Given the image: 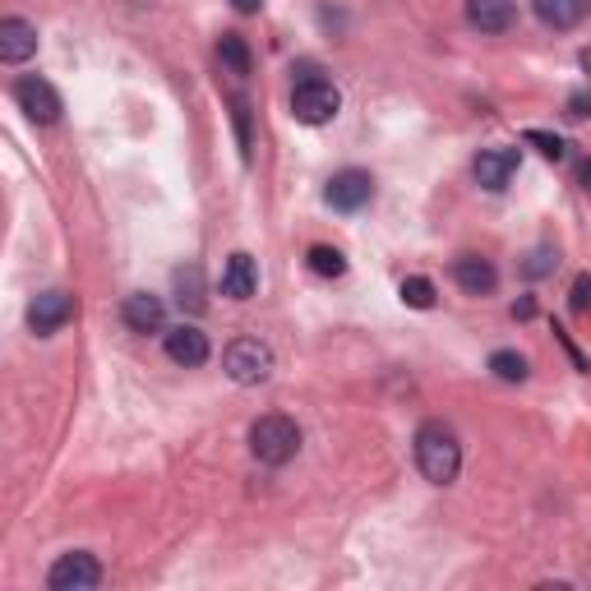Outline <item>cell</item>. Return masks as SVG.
<instances>
[{
  "label": "cell",
  "mask_w": 591,
  "mask_h": 591,
  "mask_svg": "<svg viewBox=\"0 0 591 591\" xmlns=\"http://www.w3.org/2000/svg\"><path fill=\"white\" fill-rule=\"evenodd\" d=\"M337 106H343V93H337L328 79H305V83H296V93H292V116L300 125H324V121H333Z\"/></svg>",
  "instance_id": "cell-4"
},
{
  "label": "cell",
  "mask_w": 591,
  "mask_h": 591,
  "mask_svg": "<svg viewBox=\"0 0 591 591\" xmlns=\"http://www.w3.org/2000/svg\"><path fill=\"white\" fill-rule=\"evenodd\" d=\"M259 292V268L255 259L245 255V249H236V255L227 259V268H222V296L227 300H249Z\"/></svg>",
  "instance_id": "cell-12"
},
{
  "label": "cell",
  "mask_w": 591,
  "mask_h": 591,
  "mask_svg": "<svg viewBox=\"0 0 591 591\" xmlns=\"http://www.w3.org/2000/svg\"><path fill=\"white\" fill-rule=\"evenodd\" d=\"M166 356H172L176 365H185V370H194V365L208 360V333L194 328V324L166 328Z\"/></svg>",
  "instance_id": "cell-10"
},
{
  "label": "cell",
  "mask_w": 591,
  "mask_h": 591,
  "mask_svg": "<svg viewBox=\"0 0 591 591\" xmlns=\"http://www.w3.org/2000/svg\"><path fill=\"white\" fill-rule=\"evenodd\" d=\"M490 370H495L503 384H522V379H527V356H518V351H495V356H490Z\"/></svg>",
  "instance_id": "cell-19"
},
{
  "label": "cell",
  "mask_w": 591,
  "mask_h": 591,
  "mask_svg": "<svg viewBox=\"0 0 591 591\" xmlns=\"http://www.w3.org/2000/svg\"><path fill=\"white\" fill-rule=\"evenodd\" d=\"M309 273H319V277H343L347 273V259H343V249H333V245H315L305 255Z\"/></svg>",
  "instance_id": "cell-17"
},
{
  "label": "cell",
  "mask_w": 591,
  "mask_h": 591,
  "mask_svg": "<svg viewBox=\"0 0 591 591\" xmlns=\"http://www.w3.org/2000/svg\"><path fill=\"white\" fill-rule=\"evenodd\" d=\"M582 70H587V74H591V51H582Z\"/></svg>",
  "instance_id": "cell-29"
},
{
  "label": "cell",
  "mask_w": 591,
  "mask_h": 591,
  "mask_svg": "<svg viewBox=\"0 0 591 591\" xmlns=\"http://www.w3.org/2000/svg\"><path fill=\"white\" fill-rule=\"evenodd\" d=\"M236 130H241V149H245V157H249V106L236 98Z\"/></svg>",
  "instance_id": "cell-26"
},
{
  "label": "cell",
  "mask_w": 591,
  "mask_h": 591,
  "mask_svg": "<svg viewBox=\"0 0 591 591\" xmlns=\"http://www.w3.org/2000/svg\"><path fill=\"white\" fill-rule=\"evenodd\" d=\"M38 51V28L28 19H0V61L23 65Z\"/></svg>",
  "instance_id": "cell-11"
},
{
  "label": "cell",
  "mask_w": 591,
  "mask_h": 591,
  "mask_svg": "<svg viewBox=\"0 0 591 591\" xmlns=\"http://www.w3.org/2000/svg\"><path fill=\"white\" fill-rule=\"evenodd\" d=\"M232 6H236L241 14H259V6H264V0H232Z\"/></svg>",
  "instance_id": "cell-27"
},
{
  "label": "cell",
  "mask_w": 591,
  "mask_h": 591,
  "mask_svg": "<svg viewBox=\"0 0 591 591\" xmlns=\"http://www.w3.org/2000/svg\"><path fill=\"white\" fill-rule=\"evenodd\" d=\"M454 277H458V287H462L467 296H490V292L499 287L495 264L481 259V255H462V259L454 264Z\"/></svg>",
  "instance_id": "cell-14"
},
{
  "label": "cell",
  "mask_w": 591,
  "mask_h": 591,
  "mask_svg": "<svg viewBox=\"0 0 591 591\" xmlns=\"http://www.w3.org/2000/svg\"><path fill=\"white\" fill-rule=\"evenodd\" d=\"M416 467L430 486H454L462 471V444L444 420H426L416 430Z\"/></svg>",
  "instance_id": "cell-1"
},
{
  "label": "cell",
  "mask_w": 591,
  "mask_h": 591,
  "mask_svg": "<svg viewBox=\"0 0 591 591\" xmlns=\"http://www.w3.org/2000/svg\"><path fill=\"white\" fill-rule=\"evenodd\" d=\"M14 102H19L23 116L38 121V125H55V121H61V93H55L51 83L38 79V74H23L14 83Z\"/></svg>",
  "instance_id": "cell-6"
},
{
  "label": "cell",
  "mask_w": 591,
  "mask_h": 591,
  "mask_svg": "<svg viewBox=\"0 0 591 591\" xmlns=\"http://www.w3.org/2000/svg\"><path fill=\"white\" fill-rule=\"evenodd\" d=\"M527 144H537L550 162H564V157H569V144H564V139H559V134H546V130H527Z\"/></svg>",
  "instance_id": "cell-22"
},
{
  "label": "cell",
  "mask_w": 591,
  "mask_h": 591,
  "mask_svg": "<svg viewBox=\"0 0 591 591\" xmlns=\"http://www.w3.org/2000/svg\"><path fill=\"white\" fill-rule=\"evenodd\" d=\"M176 300L185 305V309H204V287H200V268H181L176 273Z\"/></svg>",
  "instance_id": "cell-20"
},
{
  "label": "cell",
  "mask_w": 591,
  "mask_h": 591,
  "mask_svg": "<svg viewBox=\"0 0 591 591\" xmlns=\"http://www.w3.org/2000/svg\"><path fill=\"white\" fill-rule=\"evenodd\" d=\"M578 181H582V190H587V194H591V157H587V162H582V172H578Z\"/></svg>",
  "instance_id": "cell-28"
},
{
  "label": "cell",
  "mask_w": 591,
  "mask_h": 591,
  "mask_svg": "<svg viewBox=\"0 0 591 591\" xmlns=\"http://www.w3.org/2000/svg\"><path fill=\"white\" fill-rule=\"evenodd\" d=\"M573 309H578V315H587V309H591V277L587 273L573 283Z\"/></svg>",
  "instance_id": "cell-24"
},
{
  "label": "cell",
  "mask_w": 591,
  "mask_h": 591,
  "mask_svg": "<svg viewBox=\"0 0 591 591\" xmlns=\"http://www.w3.org/2000/svg\"><path fill=\"white\" fill-rule=\"evenodd\" d=\"M467 19H471V28H481V33H509L518 19V6L513 0H467Z\"/></svg>",
  "instance_id": "cell-13"
},
{
  "label": "cell",
  "mask_w": 591,
  "mask_h": 591,
  "mask_svg": "<svg viewBox=\"0 0 591 591\" xmlns=\"http://www.w3.org/2000/svg\"><path fill=\"white\" fill-rule=\"evenodd\" d=\"M121 315H125V324H130L134 333H162L166 309H162V300H157V296H149V292H134V296H125Z\"/></svg>",
  "instance_id": "cell-15"
},
{
  "label": "cell",
  "mask_w": 591,
  "mask_h": 591,
  "mask_svg": "<svg viewBox=\"0 0 591 591\" xmlns=\"http://www.w3.org/2000/svg\"><path fill=\"white\" fill-rule=\"evenodd\" d=\"M554 264H559V255H554L550 245H541V249H531V259L522 264V273H527V277H546Z\"/></svg>",
  "instance_id": "cell-23"
},
{
  "label": "cell",
  "mask_w": 591,
  "mask_h": 591,
  "mask_svg": "<svg viewBox=\"0 0 591 591\" xmlns=\"http://www.w3.org/2000/svg\"><path fill=\"white\" fill-rule=\"evenodd\" d=\"M564 116H569V121H587V116H591V98H587V93H573L569 106H564Z\"/></svg>",
  "instance_id": "cell-25"
},
{
  "label": "cell",
  "mask_w": 591,
  "mask_h": 591,
  "mask_svg": "<svg viewBox=\"0 0 591 591\" xmlns=\"http://www.w3.org/2000/svg\"><path fill=\"white\" fill-rule=\"evenodd\" d=\"M217 55H222V65H227L232 74H249V47H245L236 33H222Z\"/></svg>",
  "instance_id": "cell-18"
},
{
  "label": "cell",
  "mask_w": 591,
  "mask_h": 591,
  "mask_svg": "<svg viewBox=\"0 0 591 591\" xmlns=\"http://www.w3.org/2000/svg\"><path fill=\"white\" fill-rule=\"evenodd\" d=\"M102 582V564L89 554V550H74V554H61L47 573V587L51 591H93Z\"/></svg>",
  "instance_id": "cell-5"
},
{
  "label": "cell",
  "mask_w": 591,
  "mask_h": 591,
  "mask_svg": "<svg viewBox=\"0 0 591 591\" xmlns=\"http://www.w3.org/2000/svg\"><path fill=\"white\" fill-rule=\"evenodd\" d=\"M324 200H328V208H337V213H356V208H365V204L375 200V176L360 172V166H347V172H337V176L328 181Z\"/></svg>",
  "instance_id": "cell-7"
},
{
  "label": "cell",
  "mask_w": 591,
  "mask_h": 591,
  "mask_svg": "<svg viewBox=\"0 0 591 591\" xmlns=\"http://www.w3.org/2000/svg\"><path fill=\"white\" fill-rule=\"evenodd\" d=\"M222 370H227L236 384H264L273 375V347L259 343V337H236L222 351Z\"/></svg>",
  "instance_id": "cell-3"
},
{
  "label": "cell",
  "mask_w": 591,
  "mask_h": 591,
  "mask_svg": "<svg viewBox=\"0 0 591 591\" xmlns=\"http://www.w3.org/2000/svg\"><path fill=\"white\" fill-rule=\"evenodd\" d=\"M471 176L481 181L486 190H503L518 176V149H481L471 162Z\"/></svg>",
  "instance_id": "cell-9"
},
{
  "label": "cell",
  "mask_w": 591,
  "mask_h": 591,
  "mask_svg": "<svg viewBox=\"0 0 591 591\" xmlns=\"http://www.w3.org/2000/svg\"><path fill=\"white\" fill-rule=\"evenodd\" d=\"M249 454H255L259 462L268 467H283L300 454V430H296V420L292 416H259L255 426H249Z\"/></svg>",
  "instance_id": "cell-2"
},
{
  "label": "cell",
  "mask_w": 591,
  "mask_h": 591,
  "mask_svg": "<svg viewBox=\"0 0 591 591\" xmlns=\"http://www.w3.org/2000/svg\"><path fill=\"white\" fill-rule=\"evenodd\" d=\"M70 319H74V296L70 292H42V296H33V305H28V328H33L38 337L61 333Z\"/></svg>",
  "instance_id": "cell-8"
},
{
  "label": "cell",
  "mask_w": 591,
  "mask_h": 591,
  "mask_svg": "<svg viewBox=\"0 0 591 591\" xmlns=\"http://www.w3.org/2000/svg\"><path fill=\"white\" fill-rule=\"evenodd\" d=\"M403 300L411 309H430L435 305V283H430V277H407V283H403Z\"/></svg>",
  "instance_id": "cell-21"
},
{
  "label": "cell",
  "mask_w": 591,
  "mask_h": 591,
  "mask_svg": "<svg viewBox=\"0 0 591 591\" xmlns=\"http://www.w3.org/2000/svg\"><path fill=\"white\" fill-rule=\"evenodd\" d=\"M531 6H537V19L554 28V33H569V28L587 19V0H531Z\"/></svg>",
  "instance_id": "cell-16"
}]
</instances>
